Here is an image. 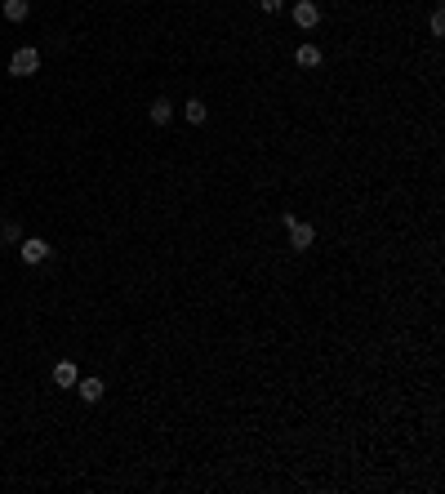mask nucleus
Masks as SVG:
<instances>
[{
    "label": "nucleus",
    "mask_w": 445,
    "mask_h": 494,
    "mask_svg": "<svg viewBox=\"0 0 445 494\" xmlns=\"http://www.w3.org/2000/svg\"><path fill=\"white\" fill-rule=\"evenodd\" d=\"M41 72V54L32 50V45H23V50H14V58H9V76H18V80H27V76Z\"/></svg>",
    "instance_id": "1"
},
{
    "label": "nucleus",
    "mask_w": 445,
    "mask_h": 494,
    "mask_svg": "<svg viewBox=\"0 0 445 494\" xmlns=\"http://www.w3.org/2000/svg\"><path fill=\"white\" fill-rule=\"evenodd\" d=\"M285 227H290V250H312V241H316L312 223H303V218L285 214Z\"/></svg>",
    "instance_id": "2"
},
{
    "label": "nucleus",
    "mask_w": 445,
    "mask_h": 494,
    "mask_svg": "<svg viewBox=\"0 0 445 494\" xmlns=\"http://www.w3.org/2000/svg\"><path fill=\"white\" fill-rule=\"evenodd\" d=\"M50 241H41V236H23V241H18V259L23 263H45L50 259Z\"/></svg>",
    "instance_id": "3"
},
{
    "label": "nucleus",
    "mask_w": 445,
    "mask_h": 494,
    "mask_svg": "<svg viewBox=\"0 0 445 494\" xmlns=\"http://www.w3.org/2000/svg\"><path fill=\"white\" fill-rule=\"evenodd\" d=\"M294 23L303 27V32H312V27L321 23V5H316V0H299V5H294Z\"/></svg>",
    "instance_id": "4"
},
{
    "label": "nucleus",
    "mask_w": 445,
    "mask_h": 494,
    "mask_svg": "<svg viewBox=\"0 0 445 494\" xmlns=\"http://www.w3.org/2000/svg\"><path fill=\"white\" fill-rule=\"evenodd\" d=\"M76 392H80V401H85V405H98L107 387H102V378H76Z\"/></svg>",
    "instance_id": "5"
},
{
    "label": "nucleus",
    "mask_w": 445,
    "mask_h": 494,
    "mask_svg": "<svg viewBox=\"0 0 445 494\" xmlns=\"http://www.w3.org/2000/svg\"><path fill=\"white\" fill-rule=\"evenodd\" d=\"M294 63H299V67H321V50H316V45H299V50H294Z\"/></svg>",
    "instance_id": "6"
},
{
    "label": "nucleus",
    "mask_w": 445,
    "mask_h": 494,
    "mask_svg": "<svg viewBox=\"0 0 445 494\" xmlns=\"http://www.w3.org/2000/svg\"><path fill=\"white\" fill-rule=\"evenodd\" d=\"M76 378H80V374H76L72 361H58V365H54V383H58V387H76Z\"/></svg>",
    "instance_id": "7"
},
{
    "label": "nucleus",
    "mask_w": 445,
    "mask_h": 494,
    "mask_svg": "<svg viewBox=\"0 0 445 494\" xmlns=\"http://www.w3.org/2000/svg\"><path fill=\"white\" fill-rule=\"evenodd\" d=\"M27 14H32V0H5V18L9 23H27Z\"/></svg>",
    "instance_id": "8"
},
{
    "label": "nucleus",
    "mask_w": 445,
    "mask_h": 494,
    "mask_svg": "<svg viewBox=\"0 0 445 494\" xmlns=\"http://www.w3.org/2000/svg\"><path fill=\"white\" fill-rule=\"evenodd\" d=\"M147 116H151V125H169V116H174V107H169V98H156L147 107Z\"/></svg>",
    "instance_id": "9"
},
{
    "label": "nucleus",
    "mask_w": 445,
    "mask_h": 494,
    "mask_svg": "<svg viewBox=\"0 0 445 494\" xmlns=\"http://www.w3.org/2000/svg\"><path fill=\"white\" fill-rule=\"evenodd\" d=\"M183 116L192 120V125H205V116H210V111H205L201 98H187V103H183Z\"/></svg>",
    "instance_id": "10"
},
{
    "label": "nucleus",
    "mask_w": 445,
    "mask_h": 494,
    "mask_svg": "<svg viewBox=\"0 0 445 494\" xmlns=\"http://www.w3.org/2000/svg\"><path fill=\"white\" fill-rule=\"evenodd\" d=\"M0 241L18 245V241H23V227H18V223H5V227H0Z\"/></svg>",
    "instance_id": "11"
},
{
    "label": "nucleus",
    "mask_w": 445,
    "mask_h": 494,
    "mask_svg": "<svg viewBox=\"0 0 445 494\" xmlns=\"http://www.w3.org/2000/svg\"><path fill=\"white\" fill-rule=\"evenodd\" d=\"M281 5H285V0H259L263 14H281Z\"/></svg>",
    "instance_id": "12"
}]
</instances>
